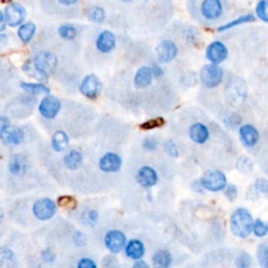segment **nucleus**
<instances>
[{"label": "nucleus", "instance_id": "f257e3e1", "mask_svg": "<svg viewBox=\"0 0 268 268\" xmlns=\"http://www.w3.org/2000/svg\"><path fill=\"white\" fill-rule=\"evenodd\" d=\"M254 220L245 209L236 210L231 217V231L239 238H246L254 231Z\"/></svg>", "mask_w": 268, "mask_h": 268}, {"label": "nucleus", "instance_id": "f03ea898", "mask_svg": "<svg viewBox=\"0 0 268 268\" xmlns=\"http://www.w3.org/2000/svg\"><path fill=\"white\" fill-rule=\"evenodd\" d=\"M200 184L202 187L206 188V190L212 192L222 191L223 188L227 186L225 175L222 172L218 170L208 171L200 179Z\"/></svg>", "mask_w": 268, "mask_h": 268}, {"label": "nucleus", "instance_id": "7ed1b4c3", "mask_svg": "<svg viewBox=\"0 0 268 268\" xmlns=\"http://www.w3.org/2000/svg\"><path fill=\"white\" fill-rule=\"evenodd\" d=\"M33 64L39 73L43 76H47L55 71L57 67V58L50 52H42L35 57Z\"/></svg>", "mask_w": 268, "mask_h": 268}, {"label": "nucleus", "instance_id": "20e7f679", "mask_svg": "<svg viewBox=\"0 0 268 268\" xmlns=\"http://www.w3.org/2000/svg\"><path fill=\"white\" fill-rule=\"evenodd\" d=\"M222 69L215 64L206 65L200 71L201 83L208 88H214L218 86L222 81Z\"/></svg>", "mask_w": 268, "mask_h": 268}, {"label": "nucleus", "instance_id": "39448f33", "mask_svg": "<svg viewBox=\"0 0 268 268\" xmlns=\"http://www.w3.org/2000/svg\"><path fill=\"white\" fill-rule=\"evenodd\" d=\"M57 207L52 199L43 198L37 200L33 206V213L39 220H50L56 214Z\"/></svg>", "mask_w": 268, "mask_h": 268}, {"label": "nucleus", "instance_id": "423d86ee", "mask_svg": "<svg viewBox=\"0 0 268 268\" xmlns=\"http://www.w3.org/2000/svg\"><path fill=\"white\" fill-rule=\"evenodd\" d=\"M102 89L101 81L99 78L94 74H88L86 75L80 86L81 92L89 99H96Z\"/></svg>", "mask_w": 268, "mask_h": 268}, {"label": "nucleus", "instance_id": "0eeeda50", "mask_svg": "<svg viewBox=\"0 0 268 268\" xmlns=\"http://www.w3.org/2000/svg\"><path fill=\"white\" fill-rule=\"evenodd\" d=\"M126 241H127V238L121 231H109L105 236L106 247L113 254H118L123 250L126 246Z\"/></svg>", "mask_w": 268, "mask_h": 268}, {"label": "nucleus", "instance_id": "6e6552de", "mask_svg": "<svg viewBox=\"0 0 268 268\" xmlns=\"http://www.w3.org/2000/svg\"><path fill=\"white\" fill-rule=\"evenodd\" d=\"M4 14L7 24H9L10 26H17L23 22L26 12L21 5L14 3L6 8Z\"/></svg>", "mask_w": 268, "mask_h": 268}, {"label": "nucleus", "instance_id": "1a4fd4ad", "mask_svg": "<svg viewBox=\"0 0 268 268\" xmlns=\"http://www.w3.org/2000/svg\"><path fill=\"white\" fill-rule=\"evenodd\" d=\"M60 108H61L60 101L53 96L44 98L39 106L40 113L45 119H54L59 113Z\"/></svg>", "mask_w": 268, "mask_h": 268}, {"label": "nucleus", "instance_id": "9d476101", "mask_svg": "<svg viewBox=\"0 0 268 268\" xmlns=\"http://www.w3.org/2000/svg\"><path fill=\"white\" fill-rule=\"evenodd\" d=\"M207 57L213 64H219L227 57L226 46L220 41L212 42L207 50Z\"/></svg>", "mask_w": 268, "mask_h": 268}, {"label": "nucleus", "instance_id": "9b49d317", "mask_svg": "<svg viewBox=\"0 0 268 268\" xmlns=\"http://www.w3.org/2000/svg\"><path fill=\"white\" fill-rule=\"evenodd\" d=\"M157 56L163 63L171 62L177 55V47L172 41H163L159 46H157Z\"/></svg>", "mask_w": 268, "mask_h": 268}, {"label": "nucleus", "instance_id": "f8f14e48", "mask_svg": "<svg viewBox=\"0 0 268 268\" xmlns=\"http://www.w3.org/2000/svg\"><path fill=\"white\" fill-rule=\"evenodd\" d=\"M201 13L207 19H217L222 14V5L219 0H206L201 5Z\"/></svg>", "mask_w": 268, "mask_h": 268}, {"label": "nucleus", "instance_id": "ddd939ff", "mask_svg": "<svg viewBox=\"0 0 268 268\" xmlns=\"http://www.w3.org/2000/svg\"><path fill=\"white\" fill-rule=\"evenodd\" d=\"M28 169V162L26 157L21 154H15L11 157L9 163V170L16 176L24 175Z\"/></svg>", "mask_w": 268, "mask_h": 268}, {"label": "nucleus", "instance_id": "4468645a", "mask_svg": "<svg viewBox=\"0 0 268 268\" xmlns=\"http://www.w3.org/2000/svg\"><path fill=\"white\" fill-rule=\"evenodd\" d=\"M137 182L143 187H151L156 184L159 177H157L156 172L151 167L140 168L136 175Z\"/></svg>", "mask_w": 268, "mask_h": 268}, {"label": "nucleus", "instance_id": "2eb2a0df", "mask_svg": "<svg viewBox=\"0 0 268 268\" xmlns=\"http://www.w3.org/2000/svg\"><path fill=\"white\" fill-rule=\"evenodd\" d=\"M99 166L104 172H117L122 167V160L116 153H107L100 160Z\"/></svg>", "mask_w": 268, "mask_h": 268}, {"label": "nucleus", "instance_id": "dca6fc26", "mask_svg": "<svg viewBox=\"0 0 268 268\" xmlns=\"http://www.w3.org/2000/svg\"><path fill=\"white\" fill-rule=\"evenodd\" d=\"M240 139L246 147L255 146L259 140V131L253 125H244L240 128Z\"/></svg>", "mask_w": 268, "mask_h": 268}, {"label": "nucleus", "instance_id": "f3484780", "mask_svg": "<svg viewBox=\"0 0 268 268\" xmlns=\"http://www.w3.org/2000/svg\"><path fill=\"white\" fill-rule=\"evenodd\" d=\"M116 46V37L109 30H105L100 34L97 40V47L98 50L102 53H109L111 52Z\"/></svg>", "mask_w": 268, "mask_h": 268}, {"label": "nucleus", "instance_id": "a211bd4d", "mask_svg": "<svg viewBox=\"0 0 268 268\" xmlns=\"http://www.w3.org/2000/svg\"><path fill=\"white\" fill-rule=\"evenodd\" d=\"M152 76H153V72L151 68L147 66L140 67L135 73L134 84L137 88H145L151 84Z\"/></svg>", "mask_w": 268, "mask_h": 268}, {"label": "nucleus", "instance_id": "6ab92c4d", "mask_svg": "<svg viewBox=\"0 0 268 268\" xmlns=\"http://www.w3.org/2000/svg\"><path fill=\"white\" fill-rule=\"evenodd\" d=\"M209 130L208 128L201 123L194 124L190 129V136L193 141L197 144L206 143L209 138Z\"/></svg>", "mask_w": 268, "mask_h": 268}, {"label": "nucleus", "instance_id": "aec40b11", "mask_svg": "<svg viewBox=\"0 0 268 268\" xmlns=\"http://www.w3.org/2000/svg\"><path fill=\"white\" fill-rule=\"evenodd\" d=\"M145 254V245L139 240H131L126 246V255L132 260H138Z\"/></svg>", "mask_w": 268, "mask_h": 268}, {"label": "nucleus", "instance_id": "412c9836", "mask_svg": "<svg viewBox=\"0 0 268 268\" xmlns=\"http://www.w3.org/2000/svg\"><path fill=\"white\" fill-rule=\"evenodd\" d=\"M154 268H169L172 264V256L168 250H159L152 257Z\"/></svg>", "mask_w": 268, "mask_h": 268}, {"label": "nucleus", "instance_id": "4be33fe9", "mask_svg": "<svg viewBox=\"0 0 268 268\" xmlns=\"http://www.w3.org/2000/svg\"><path fill=\"white\" fill-rule=\"evenodd\" d=\"M2 138L10 145H18L24 138V132L19 127H13L3 134Z\"/></svg>", "mask_w": 268, "mask_h": 268}, {"label": "nucleus", "instance_id": "5701e85b", "mask_svg": "<svg viewBox=\"0 0 268 268\" xmlns=\"http://www.w3.org/2000/svg\"><path fill=\"white\" fill-rule=\"evenodd\" d=\"M83 163V155L80 151L70 150L64 156V164L69 170H75Z\"/></svg>", "mask_w": 268, "mask_h": 268}, {"label": "nucleus", "instance_id": "b1692460", "mask_svg": "<svg viewBox=\"0 0 268 268\" xmlns=\"http://www.w3.org/2000/svg\"><path fill=\"white\" fill-rule=\"evenodd\" d=\"M53 148L57 151H64L68 146V136L65 132L57 131L52 138Z\"/></svg>", "mask_w": 268, "mask_h": 268}, {"label": "nucleus", "instance_id": "393cba45", "mask_svg": "<svg viewBox=\"0 0 268 268\" xmlns=\"http://www.w3.org/2000/svg\"><path fill=\"white\" fill-rule=\"evenodd\" d=\"M36 31V25L33 22H27L21 25L18 29V36L23 42H29L34 37Z\"/></svg>", "mask_w": 268, "mask_h": 268}, {"label": "nucleus", "instance_id": "a878e982", "mask_svg": "<svg viewBox=\"0 0 268 268\" xmlns=\"http://www.w3.org/2000/svg\"><path fill=\"white\" fill-rule=\"evenodd\" d=\"M22 89L26 92L33 93V94H40V93H50L49 87H46L44 84H34V83H22Z\"/></svg>", "mask_w": 268, "mask_h": 268}, {"label": "nucleus", "instance_id": "bb28decb", "mask_svg": "<svg viewBox=\"0 0 268 268\" xmlns=\"http://www.w3.org/2000/svg\"><path fill=\"white\" fill-rule=\"evenodd\" d=\"M255 20V17L253 15H243V16H240V17H238L236 20L225 24V25H222V26H220L218 28V30L220 31H222V30H226L228 28H232L234 26H237V25H240L242 23H246V22H251V21H254Z\"/></svg>", "mask_w": 268, "mask_h": 268}, {"label": "nucleus", "instance_id": "cd10ccee", "mask_svg": "<svg viewBox=\"0 0 268 268\" xmlns=\"http://www.w3.org/2000/svg\"><path fill=\"white\" fill-rule=\"evenodd\" d=\"M88 18L93 22H103L105 20V12L100 7H92L88 10Z\"/></svg>", "mask_w": 268, "mask_h": 268}, {"label": "nucleus", "instance_id": "c85d7f7f", "mask_svg": "<svg viewBox=\"0 0 268 268\" xmlns=\"http://www.w3.org/2000/svg\"><path fill=\"white\" fill-rule=\"evenodd\" d=\"M59 34L62 38L71 40L76 36V29L71 24H63L59 27Z\"/></svg>", "mask_w": 268, "mask_h": 268}, {"label": "nucleus", "instance_id": "c756f323", "mask_svg": "<svg viewBox=\"0 0 268 268\" xmlns=\"http://www.w3.org/2000/svg\"><path fill=\"white\" fill-rule=\"evenodd\" d=\"M258 261L262 268H268V244H262L258 248Z\"/></svg>", "mask_w": 268, "mask_h": 268}, {"label": "nucleus", "instance_id": "7c9ffc66", "mask_svg": "<svg viewBox=\"0 0 268 268\" xmlns=\"http://www.w3.org/2000/svg\"><path fill=\"white\" fill-rule=\"evenodd\" d=\"M256 13L261 20L268 22V0H262L257 5Z\"/></svg>", "mask_w": 268, "mask_h": 268}, {"label": "nucleus", "instance_id": "2f4dec72", "mask_svg": "<svg viewBox=\"0 0 268 268\" xmlns=\"http://www.w3.org/2000/svg\"><path fill=\"white\" fill-rule=\"evenodd\" d=\"M254 234L257 237H264L268 233V224L264 221H262L261 219H257L254 224Z\"/></svg>", "mask_w": 268, "mask_h": 268}, {"label": "nucleus", "instance_id": "473e14b6", "mask_svg": "<svg viewBox=\"0 0 268 268\" xmlns=\"http://www.w3.org/2000/svg\"><path fill=\"white\" fill-rule=\"evenodd\" d=\"M236 266L238 268H249L250 264H251V258L248 254L246 253H242L241 255H239L236 259Z\"/></svg>", "mask_w": 268, "mask_h": 268}, {"label": "nucleus", "instance_id": "72a5a7b5", "mask_svg": "<svg viewBox=\"0 0 268 268\" xmlns=\"http://www.w3.org/2000/svg\"><path fill=\"white\" fill-rule=\"evenodd\" d=\"M164 124H165V120L163 118H157V119H154V120H151V121L144 123L143 125H141V128L145 129V130L154 129V128L162 127Z\"/></svg>", "mask_w": 268, "mask_h": 268}, {"label": "nucleus", "instance_id": "f704fd0d", "mask_svg": "<svg viewBox=\"0 0 268 268\" xmlns=\"http://www.w3.org/2000/svg\"><path fill=\"white\" fill-rule=\"evenodd\" d=\"M59 206L62 208H66V209H73L76 206V201L74 198L70 196H63L59 198L58 200Z\"/></svg>", "mask_w": 268, "mask_h": 268}, {"label": "nucleus", "instance_id": "c9c22d12", "mask_svg": "<svg viewBox=\"0 0 268 268\" xmlns=\"http://www.w3.org/2000/svg\"><path fill=\"white\" fill-rule=\"evenodd\" d=\"M237 167L241 172L246 173V172L251 171V169H253V163H251V161L248 159V157H241V159L238 161Z\"/></svg>", "mask_w": 268, "mask_h": 268}, {"label": "nucleus", "instance_id": "e433bc0d", "mask_svg": "<svg viewBox=\"0 0 268 268\" xmlns=\"http://www.w3.org/2000/svg\"><path fill=\"white\" fill-rule=\"evenodd\" d=\"M0 258H2V264L5 266L6 264L12 263L14 260V254L12 253V250L8 248H2V251H0Z\"/></svg>", "mask_w": 268, "mask_h": 268}, {"label": "nucleus", "instance_id": "4c0bfd02", "mask_svg": "<svg viewBox=\"0 0 268 268\" xmlns=\"http://www.w3.org/2000/svg\"><path fill=\"white\" fill-rule=\"evenodd\" d=\"M255 188L260 193H268V180L265 178H258L255 182Z\"/></svg>", "mask_w": 268, "mask_h": 268}, {"label": "nucleus", "instance_id": "58836bf2", "mask_svg": "<svg viewBox=\"0 0 268 268\" xmlns=\"http://www.w3.org/2000/svg\"><path fill=\"white\" fill-rule=\"evenodd\" d=\"M165 150L167 151V153L173 157H177L178 156V150L176 145L173 143L171 140H168L165 143Z\"/></svg>", "mask_w": 268, "mask_h": 268}, {"label": "nucleus", "instance_id": "ea45409f", "mask_svg": "<svg viewBox=\"0 0 268 268\" xmlns=\"http://www.w3.org/2000/svg\"><path fill=\"white\" fill-rule=\"evenodd\" d=\"M78 268H97V264L91 259L84 258L79 261Z\"/></svg>", "mask_w": 268, "mask_h": 268}, {"label": "nucleus", "instance_id": "a19ab883", "mask_svg": "<svg viewBox=\"0 0 268 268\" xmlns=\"http://www.w3.org/2000/svg\"><path fill=\"white\" fill-rule=\"evenodd\" d=\"M238 195V191H237V187H236L234 184H228L225 187V196L229 199V200H234L236 199Z\"/></svg>", "mask_w": 268, "mask_h": 268}, {"label": "nucleus", "instance_id": "79ce46f5", "mask_svg": "<svg viewBox=\"0 0 268 268\" xmlns=\"http://www.w3.org/2000/svg\"><path fill=\"white\" fill-rule=\"evenodd\" d=\"M10 129V120L6 117H2L0 119V133L5 134Z\"/></svg>", "mask_w": 268, "mask_h": 268}, {"label": "nucleus", "instance_id": "37998d69", "mask_svg": "<svg viewBox=\"0 0 268 268\" xmlns=\"http://www.w3.org/2000/svg\"><path fill=\"white\" fill-rule=\"evenodd\" d=\"M144 147L147 150H155L156 149V141L153 138H147L144 141Z\"/></svg>", "mask_w": 268, "mask_h": 268}, {"label": "nucleus", "instance_id": "c03bdc74", "mask_svg": "<svg viewBox=\"0 0 268 268\" xmlns=\"http://www.w3.org/2000/svg\"><path fill=\"white\" fill-rule=\"evenodd\" d=\"M131 268H150V266L145 261H136Z\"/></svg>", "mask_w": 268, "mask_h": 268}, {"label": "nucleus", "instance_id": "a18cd8bd", "mask_svg": "<svg viewBox=\"0 0 268 268\" xmlns=\"http://www.w3.org/2000/svg\"><path fill=\"white\" fill-rule=\"evenodd\" d=\"M151 69H152L153 74H155V75H162L163 74V70L159 66L155 65V64L153 65V67Z\"/></svg>", "mask_w": 268, "mask_h": 268}, {"label": "nucleus", "instance_id": "49530a36", "mask_svg": "<svg viewBox=\"0 0 268 268\" xmlns=\"http://www.w3.org/2000/svg\"><path fill=\"white\" fill-rule=\"evenodd\" d=\"M62 5H65V6H69V5H74L76 2H60Z\"/></svg>", "mask_w": 268, "mask_h": 268}, {"label": "nucleus", "instance_id": "de8ad7c7", "mask_svg": "<svg viewBox=\"0 0 268 268\" xmlns=\"http://www.w3.org/2000/svg\"><path fill=\"white\" fill-rule=\"evenodd\" d=\"M35 268H39V267H35Z\"/></svg>", "mask_w": 268, "mask_h": 268}]
</instances>
